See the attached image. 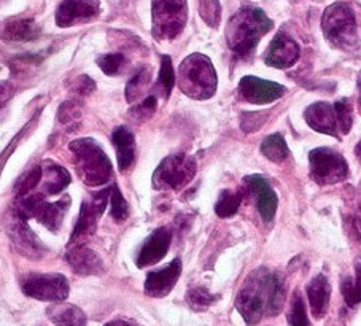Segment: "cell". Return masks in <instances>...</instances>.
I'll list each match as a JSON object with an SVG mask.
<instances>
[{
  "instance_id": "36",
  "label": "cell",
  "mask_w": 361,
  "mask_h": 326,
  "mask_svg": "<svg viewBox=\"0 0 361 326\" xmlns=\"http://www.w3.org/2000/svg\"><path fill=\"white\" fill-rule=\"evenodd\" d=\"M199 13H201L202 20L212 28H219L220 16H221V7L219 0H201V7H199Z\"/></svg>"
},
{
  "instance_id": "7",
  "label": "cell",
  "mask_w": 361,
  "mask_h": 326,
  "mask_svg": "<svg viewBox=\"0 0 361 326\" xmlns=\"http://www.w3.org/2000/svg\"><path fill=\"white\" fill-rule=\"evenodd\" d=\"M196 175V161L188 155H172L153 174L154 190H180Z\"/></svg>"
},
{
  "instance_id": "44",
  "label": "cell",
  "mask_w": 361,
  "mask_h": 326,
  "mask_svg": "<svg viewBox=\"0 0 361 326\" xmlns=\"http://www.w3.org/2000/svg\"><path fill=\"white\" fill-rule=\"evenodd\" d=\"M357 156L361 159V142L358 143V147H357Z\"/></svg>"
},
{
  "instance_id": "8",
  "label": "cell",
  "mask_w": 361,
  "mask_h": 326,
  "mask_svg": "<svg viewBox=\"0 0 361 326\" xmlns=\"http://www.w3.org/2000/svg\"><path fill=\"white\" fill-rule=\"evenodd\" d=\"M310 175L320 185H334L348 175L347 161L331 148H315L309 153Z\"/></svg>"
},
{
  "instance_id": "42",
  "label": "cell",
  "mask_w": 361,
  "mask_h": 326,
  "mask_svg": "<svg viewBox=\"0 0 361 326\" xmlns=\"http://www.w3.org/2000/svg\"><path fill=\"white\" fill-rule=\"evenodd\" d=\"M8 94H10L8 86L4 85V83H0V105H2V104L5 102V100H7Z\"/></svg>"
},
{
  "instance_id": "13",
  "label": "cell",
  "mask_w": 361,
  "mask_h": 326,
  "mask_svg": "<svg viewBox=\"0 0 361 326\" xmlns=\"http://www.w3.org/2000/svg\"><path fill=\"white\" fill-rule=\"evenodd\" d=\"M298 59H300V47L285 32H279L274 37L264 56L266 64L276 68H288L295 66Z\"/></svg>"
},
{
  "instance_id": "23",
  "label": "cell",
  "mask_w": 361,
  "mask_h": 326,
  "mask_svg": "<svg viewBox=\"0 0 361 326\" xmlns=\"http://www.w3.org/2000/svg\"><path fill=\"white\" fill-rule=\"evenodd\" d=\"M48 317L56 326H86V317L82 309L71 304H58L48 309Z\"/></svg>"
},
{
  "instance_id": "25",
  "label": "cell",
  "mask_w": 361,
  "mask_h": 326,
  "mask_svg": "<svg viewBox=\"0 0 361 326\" xmlns=\"http://www.w3.org/2000/svg\"><path fill=\"white\" fill-rule=\"evenodd\" d=\"M43 169V175L47 177L45 181V193L49 196H54V194H59L64 188L71 185V175L66 171L64 167L59 164H54L51 161H47Z\"/></svg>"
},
{
  "instance_id": "3",
  "label": "cell",
  "mask_w": 361,
  "mask_h": 326,
  "mask_svg": "<svg viewBox=\"0 0 361 326\" xmlns=\"http://www.w3.org/2000/svg\"><path fill=\"white\" fill-rule=\"evenodd\" d=\"M71 152L75 156L78 175L88 186H101L111 180L114 167L104 148L92 139H78L71 143Z\"/></svg>"
},
{
  "instance_id": "30",
  "label": "cell",
  "mask_w": 361,
  "mask_h": 326,
  "mask_svg": "<svg viewBox=\"0 0 361 326\" xmlns=\"http://www.w3.org/2000/svg\"><path fill=\"white\" fill-rule=\"evenodd\" d=\"M148 83H150V68L142 67L140 71L129 80V83L126 86V92L124 94H126V99L129 102H134V100L142 97V94L145 92Z\"/></svg>"
},
{
  "instance_id": "4",
  "label": "cell",
  "mask_w": 361,
  "mask_h": 326,
  "mask_svg": "<svg viewBox=\"0 0 361 326\" xmlns=\"http://www.w3.org/2000/svg\"><path fill=\"white\" fill-rule=\"evenodd\" d=\"M178 86L186 96L204 100L215 94L216 72L204 54H191L178 68Z\"/></svg>"
},
{
  "instance_id": "11",
  "label": "cell",
  "mask_w": 361,
  "mask_h": 326,
  "mask_svg": "<svg viewBox=\"0 0 361 326\" xmlns=\"http://www.w3.org/2000/svg\"><path fill=\"white\" fill-rule=\"evenodd\" d=\"M285 86L274 83V81L261 80L257 77H244L239 83V94L240 97L252 104H269L274 100L280 99L285 94Z\"/></svg>"
},
{
  "instance_id": "35",
  "label": "cell",
  "mask_w": 361,
  "mask_h": 326,
  "mask_svg": "<svg viewBox=\"0 0 361 326\" xmlns=\"http://www.w3.org/2000/svg\"><path fill=\"white\" fill-rule=\"evenodd\" d=\"M215 299L216 296L209 293L205 288H192V290H190L188 294H186V301H188V304L195 310H205L209 306L215 303Z\"/></svg>"
},
{
  "instance_id": "20",
  "label": "cell",
  "mask_w": 361,
  "mask_h": 326,
  "mask_svg": "<svg viewBox=\"0 0 361 326\" xmlns=\"http://www.w3.org/2000/svg\"><path fill=\"white\" fill-rule=\"evenodd\" d=\"M111 142L116 148L118 167H120V171H126L133 166L135 158V140L133 133L124 126L116 128L111 134Z\"/></svg>"
},
{
  "instance_id": "31",
  "label": "cell",
  "mask_w": 361,
  "mask_h": 326,
  "mask_svg": "<svg viewBox=\"0 0 361 326\" xmlns=\"http://www.w3.org/2000/svg\"><path fill=\"white\" fill-rule=\"evenodd\" d=\"M176 85V72H173V66L169 56H163L161 58V71L158 78V87L163 96L167 99L171 96L172 87Z\"/></svg>"
},
{
  "instance_id": "22",
  "label": "cell",
  "mask_w": 361,
  "mask_h": 326,
  "mask_svg": "<svg viewBox=\"0 0 361 326\" xmlns=\"http://www.w3.org/2000/svg\"><path fill=\"white\" fill-rule=\"evenodd\" d=\"M102 217L101 213L96 210V207L92 205L91 200H85L82 204V209H80V217L78 222L73 228V233L71 236V246L77 243L78 241L85 239V237H90L94 234L96 227H97V218Z\"/></svg>"
},
{
  "instance_id": "12",
  "label": "cell",
  "mask_w": 361,
  "mask_h": 326,
  "mask_svg": "<svg viewBox=\"0 0 361 326\" xmlns=\"http://www.w3.org/2000/svg\"><path fill=\"white\" fill-rule=\"evenodd\" d=\"M8 228L11 239H13L16 248L23 255H26L27 258L32 260H39L45 255V247H43V243L39 241V237H37L34 231L27 227V220H24V218L13 213V218H11Z\"/></svg>"
},
{
  "instance_id": "26",
  "label": "cell",
  "mask_w": 361,
  "mask_h": 326,
  "mask_svg": "<svg viewBox=\"0 0 361 326\" xmlns=\"http://www.w3.org/2000/svg\"><path fill=\"white\" fill-rule=\"evenodd\" d=\"M261 153H263L267 159L274 162H282L288 156V145H286L285 139L280 134H272L266 137L261 143Z\"/></svg>"
},
{
  "instance_id": "1",
  "label": "cell",
  "mask_w": 361,
  "mask_h": 326,
  "mask_svg": "<svg viewBox=\"0 0 361 326\" xmlns=\"http://www.w3.org/2000/svg\"><path fill=\"white\" fill-rule=\"evenodd\" d=\"M283 303V282L266 267L255 269L235 298V307L245 322L250 325H257L264 317L277 315L282 310Z\"/></svg>"
},
{
  "instance_id": "6",
  "label": "cell",
  "mask_w": 361,
  "mask_h": 326,
  "mask_svg": "<svg viewBox=\"0 0 361 326\" xmlns=\"http://www.w3.org/2000/svg\"><path fill=\"white\" fill-rule=\"evenodd\" d=\"M153 34L158 40H171L182 32L188 7L186 0H153Z\"/></svg>"
},
{
  "instance_id": "37",
  "label": "cell",
  "mask_w": 361,
  "mask_h": 326,
  "mask_svg": "<svg viewBox=\"0 0 361 326\" xmlns=\"http://www.w3.org/2000/svg\"><path fill=\"white\" fill-rule=\"evenodd\" d=\"M43 177V169L42 167H34L32 171L27 172L24 177L20 179V181L16 183V194L18 198L20 196H26V194L32 193L34 188L40 183V180Z\"/></svg>"
},
{
  "instance_id": "29",
  "label": "cell",
  "mask_w": 361,
  "mask_h": 326,
  "mask_svg": "<svg viewBox=\"0 0 361 326\" xmlns=\"http://www.w3.org/2000/svg\"><path fill=\"white\" fill-rule=\"evenodd\" d=\"M82 105L75 102V100H68V102H64L59 107L58 120L61 121L62 126H66L68 131H73L78 126L80 121H82Z\"/></svg>"
},
{
  "instance_id": "21",
  "label": "cell",
  "mask_w": 361,
  "mask_h": 326,
  "mask_svg": "<svg viewBox=\"0 0 361 326\" xmlns=\"http://www.w3.org/2000/svg\"><path fill=\"white\" fill-rule=\"evenodd\" d=\"M68 207H71V198L68 196H64L58 203L53 204H48L45 200L42 204L39 213H37L35 220L42 223L43 227H47L49 231H53V233H58L62 222H64V215L68 210Z\"/></svg>"
},
{
  "instance_id": "15",
  "label": "cell",
  "mask_w": 361,
  "mask_h": 326,
  "mask_svg": "<svg viewBox=\"0 0 361 326\" xmlns=\"http://www.w3.org/2000/svg\"><path fill=\"white\" fill-rule=\"evenodd\" d=\"M172 234L167 228H159L148 237L147 242L143 243V247L137 258V266L147 267L153 266L164 258L167 250L171 247Z\"/></svg>"
},
{
  "instance_id": "45",
  "label": "cell",
  "mask_w": 361,
  "mask_h": 326,
  "mask_svg": "<svg viewBox=\"0 0 361 326\" xmlns=\"http://www.w3.org/2000/svg\"><path fill=\"white\" fill-rule=\"evenodd\" d=\"M358 86H360V91H361V73H360V78H358ZM360 102H361V96H360Z\"/></svg>"
},
{
  "instance_id": "5",
  "label": "cell",
  "mask_w": 361,
  "mask_h": 326,
  "mask_svg": "<svg viewBox=\"0 0 361 326\" xmlns=\"http://www.w3.org/2000/svg\"><path fill=\"white\" fill-rule=\"evenodd\" d=\"M322 28L326 39L334 47L341 49H355L358 47V32L357 20L350 5L347 4H333L323 13Z\"/></svg>"
},
{
  "instance_id": "18",
  "label": "cell",
  "mask_w": 361,
  "mask_h": 326,
  "mask_svg": "<svg viewBox=\"0 0 361 326\" xmlns=\"http://www.w3.org/2000/svg\"><path fill=\"white\" fill-rule=\"evenodd\" d=\"M66 260L68 266L72 267V271L80 275H94L102 271L101 258L91 248L85 246H75L68 250Z\"/></svg>"
},
{
  "instance_id": "10",
  "label": "cell",
  "mask_w": 361,
  "mask_h": 326,
  "mask_svg": "<svg viewBox=\"0 0 361 326\" xmlns=\"http://www.w3.org/2000/svg\"><path fill=\"white\" fill-rule=\"evenodd\" d=\"M99 13H101L99 0H66L56 11V24L59 28H71L94 20Z\"/></svg>"
},
{
  "instance_id": "39",
  "label": "cell",
  "mask_w": 361,
  "mask_h": 326,
  "mask_svg": "<svg viewBox=\"0 0 361 326\" xmlns=\"http://www.w3.org/2000/svg\"><path fill=\"white\" fill-rule=\"evenodd\" d=\"M154 109H157V97H147L145 100H143L142 104H139L135 107V109L130 110V115H133L134 118H137V120H145V118L152 116Z\"/></svg>"
},
{
  "instance_id": "33",
  "label": "cell",
  "mask_w": 361,
  "mask_h": 326,
  "mask_svg": "<svg viewBox=\"0 0 361 326\" xmlns=\"http://www.w3.org/2000/svg\"><path fill=\"white\" fill-rule=\"evenodd\" d=\"M334 111L336 118H338V128L341 134H348V131L352 129V121H353V109L352 102L348 99H339L338 102L334 104Z\"/></svg>"
},
{
  "instance_id": "9",
  "label": "cell",
  "mask_w": 361,
  "mask_h": 326,
  "mask_svg": "<svg viewBox=\"0 0 361 326\" xmlns=\"http://www.w3.org/2000/svg\"><path fill=\"white\" fill-rule=\"evenodd\" d=\"M23 291L34 299L62 303L68 296V282L61 274H32L24 280Z\"/></svg>"
},
{
  "instance_id": "43",
  "label": "cell",
  "mask_w": 361,
  "mask_h": 326,
  "mask_svg": "<svg viewBox=\"0 0 361 326\" xmlns=\"http://www.w3.org/2000/svg\"><path fill=\"white\" fill-rule=\"evenodd\" d=\"M105 326H134V325L126 322V320H114V322H109Z\"/></svg>"
},
{
  "instance_id": "28",
  "label": "cell",
  "mask_w": 361,
  "mask_h": 326,
  "mask_svg": "<svg viewBox=\"0 0 361 326\" xmlns=\"http://www.w3.org/2000/svg\"><path fill=\"white\" fill-rule=\"evenodd\" d=\"M242 203V193L240 191H229L225 190L219 198V203L215 205V213L220 218H229L233 217L235 212L239 210Z\"/></svg>"
},
{
  "instance_id": "17",
  "label": "cell",
  "mask_w": 361,
  "mask_h": 326,
  "mask_svg": "<svg viewBox=\"0 0 361 326\" xmlns=\"http://www.w3.org/2000/svg\"><path fill=\"white\" fill-rule=\"evenodd\" d=\"M307 124L317 133L328 134V135H338V118H336L334 107L326 102H317L307 107L306 114H304Z\"/></svg>"
},
{
  "instance_id": "41",
  "label": "cell",
  "mask_w": 361,
  "mask_h": 326,
  "mask_svg": "<svg viewBox=\"0 0 361 326\" xmlns=\"http://www.w3.org/2000/svg\"><path fill=\"white\" fill-rule=\"evenodd\" d=\"M266 116H261L258 114H244L242 115V129L245 133H252V131H257L258 128L263 126Z\"/></svg>"
},
{
  "instance_id": "34",
  "label": "cell",
  "mask_w": 361,
  "mask_h": 326,
  "mask_svg": "<svg viewBox=\"0 0 361 326\" xmlns=\"http://www.w3.org/2000/svg\"><path fill=\"white\" fill-rule=\"evenodd\" d=\"M110 204H111V217H114L115 222H124L129 217V207L126 199L123 198L121 191L118 190V186H111L110 193Z\"/></svg>"
},
{
  "instance_id": "27",
  "label": "cell",
  "mask_w": 361,
  "mask_h": 326,
  "mask_svg": "<svg viewBox=\"0 0 361 326\" xmlns=\"http://www.w3.org/2000/svg\"><path fill=\"white\" fill-rule=\"evenodd\" d=\"M341 290L348 306L361 303V258L357 260V265H355V279H344Z\"/></svg>"
},
{
  "instance_id": "2",
  "label": "cell",
  "mask_w": 361,
  "mask_h": 326,
  "mask_svg": "<svg viewBox=\"0 0 361 326\" xmlns=\"http://www.w3.org/2000/svg\"><path fill=\"white\" fill-rule=\"evenodd\" d=\"M271 28L272 21L263 10L253 7V5H244L235 11V15H233L228 23V45L239 58H248Z\"/></svg>"
},
{
  "instance_id": "14",
  "label": "cell",
  "mask_w": 361,
  "mask_h": 326,
  "mask_svg": "<svg viewBox=\"0 0 361 326\" xmlns=\"http://www.w3.org/2000/svg\"><path fill=\"white\" fill-rule=\"evenodd\" d=\"M180 274H182V261L177 258L169 262L166 267L159 269V271H153L147 275L145 293L152 298L167 296L178 282Z\"/></svg>"
},
{
  "instance_id": "19",
  "label": "cell",
  "mask_w": 361,
  "mask_h": 326,
  "mask_svg": "<svg viewBox=\"0 0 361 326\" xmlns=\"http://www.w3.org/2000/svg\"><path fill=\"white\" fill-rule=\"evenodd\" d=\"M307 296L314 317H325L329 306V296H331V285H329L325 275H317L310 280V284L307 285Z\"/></svg>"
},
{
  "instance_id": "46",
  "label": "cell",
  "mask_w": 361,
  "mask_h": 326,
  "mask_svg": "<svg viewBox=\"0 0 361 326\" xmlns=\"http://www.w3.org/2000/svg\"><path fill=\"white\" fill-rule=\"evenodd\" d=\"M0 2H4V0H0Z\"/></svg>"
},
{
  "instance_id": "24",
  "label": "cell",
  "mask_w": 361,
  "mask_h": 326,
  "mask_svg": "<svg viewBox=\"0 0 361 326\" xmlns=\"http://www.w3.org/2000/svg\"><path fill=\"white\" fill-rule=\"evenodd\" d=\"M40 29L34 20H15L5 26L2 37L11 42H29L39 39Z\"/></svg>"
},
{
  "instance_id": "38",
  "label": "cell",
  "mask_w": 361,
  "mask_h": 326,
  "mask_svg": "<svg viewBox=\"0 0 361 326\" xmlns=\"http://www.w3.org/2000/svg\"><path fill=\"white\" fill-rule=\"evenodd\" d=\"M124 56L120 53H111V54H105L101 56V58L97 59V64L99 67L102 68L104 73L107 75H116L120 73V71L124 66Z\"/></svg>"
},
{
  "instance_id": "32",
  "label": "cell",
  "mask_w": 361,
  "mask_h": 326,
  "mask_svg": "<svg viewBox=\"0 0 361 326\" xmlns=\"http://www.w3.org/2000/svg\"><path fill=\"white\" fill-rule=\"evenodd\" d=\"M288 323L290 326H310L306 306H304V301L300 291H295L293 298H291V304L288 310Z\"/></svg>"
},
{
  "instance_id": "40",
  "label": "cell",
  "mask_w": 361,
  "mask_h": 326,
  "mask_svg": "<svg viewBox=\"0 0 361 326\" xmlns=\"http://www.w3.org/2000/svg\"><path fill=\"white\" fill-rule=\"evenodd\" d=\"M96 87V83L92 81L90 77H86V75H83V77H80L75 80V83H73V87L72 91L77 94V96H90V94L94 91Z\"/></svg>"
},
{
  "instance_id": "16",
  "label": "cell",
  "mask_w": 361,
  "mask_h": 326,
  "mask_svg": "<svg viewBox=\"0 0 361 326\" xmlns=\"http://www.w3.org/2000/svg\"><path fill=\"white\" fill-rule=\"evenodd\" d=\"M245 183L250 188L255 199H257L258 210L261 217H263V220L266 223L272 222L277 210V196L269 183L261 175H248L245 179Z\"/></svg>"
}]
</instances>
